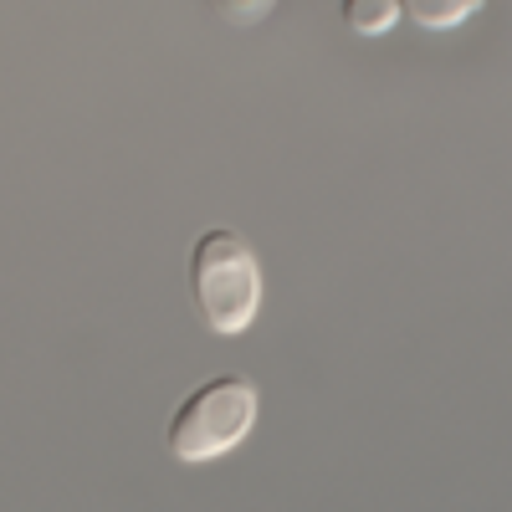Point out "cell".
<instances>
[{
	"mask_svg": "<svg viewBox=\"0 0 512 512\" xmlns=\"http://www.w3.org/2000/svg\"><path fill=\"white\" fill-rule=\"evenodd\" d=\"M262 256L236 226H210L190 246V292L216 338H241L262 313Z\"/></svg>",
	"mask_w": 512,
	"mask_h": 512,
	"instance_id": "6da1fadb",
	"label": "cell"
},
{
	"mask_svg": "<svg viewBox=\"0 0 512 512\" xmlns=\"http://www.w3.org/2000/svg\"><path fill=\"white\" fill-rule=\"evenodd\" d=\"M256 420H262V390H256V379L226 369V374L200 379L175 405V415L164 425V446L185 466H210V461L231 456L256 431Z\"/></svg>",
	"mask_w": 512,
	"mask_h": 512,
	"instance_id": "7a4b0ae2",
	"label": "cell"
},
{
	"mask_svg": "<svg viewBox=\"0 0 512 512\" xmlns=\"http://www.w3.org/2000/svg\"><path fill=\"white\" fill-rule=\"evenodd\" d=\"M395 6H400V16L415 21L420 31H456V26L472 21L487 0H395Z\"/></svg>",
	"mask_w": 512,
	"mask_h": 512,
	"instance_id": "3957f363",
	"label": "cell"
},
{
	"mask_svg": "<svg viewBox=\"0 0 512 512\" xmlns=\"http://www.w3.org/2000/svg\"><path fill=\"white\" fill-rule=\"evenodd\" d=\"M338 11H344V26L354 36H384V31H395V21H400L395 0H344Z\"/></svg>",
	"mask_w": 512,
	"mask_h": 512,
	"instance_id": "277c9868",
	"label": "cell"
},
{
	"mask_svg": "<svg viewBox=\"0 0 512 512\" xmlns=\"http://www.w3.org/2000/svg\"><path fill=\"white\" fill-rule=\"evenodd\" d=\"M210 11H216L221 21H231V26H256V21H267L277 11V0H210Z\"/></svg>",
	"mask_w": 512,
	"mask_h": 512,
	"instance_id": "5b68a950",
	"label": "cell"
}]
</instances>
